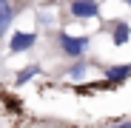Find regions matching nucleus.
Segmentation results:
<instances>
[{"mask_svg": "<svg viewBox=\"0 0 131 128\" xmlns=\"http://www.w3.org/2000/svg\"><path fill=\"white\" fill-rule=\"evenodd\" d=\"M89 46H91V37H71V34L60 31L54 37V43H51V49H54L51 54L66 57V60H80L85 51H89Z\"/></svg>", "mask_w": 131, "mask_h": 128, "instance_id": "1", "label": "nucleus"}, {"mask_svg": "<svg viewBox=\"0 0 131 128\" xmlns=\"http://www.w3.org/2000/svg\"><path fill=\"white\" fill-rule=\"evenodd\" d=\"M29 6V0H0V37L9 31V26L14 23V17Z\"/></svg>", "mask_w": 131, "mask_h": 128, "instance_id": "2", "label": "nucleus"}, {"mask_svg": "<svg viewBox=\"0 0 131 128\" xmlns=\"http://www.w3.org/2000/svg\"><path fill=\"white\" fill-rule=\"evenodd\" d=\"M69 11H71V17L91 20V17L100 14V3L97 0H69Z\"/></svg>", "mask_w": 131, "mask_h": 128, "instance_id": "3", "label": "nucleus"}, {"mask_svg": "<svg viewBox=\"0 0 131 128\" xmlns=\"http://www.w3.org/2000/svg\"><path fill=\"white\" fill-rule=\"evenodd\" d=\"M34 43H37V37H34L31 31H14V34H12V43H9V51H12V54L31 51Z\"/></svg>", "mask_w": 131, "mask_h": 128, "instance_id": "4", "label": "nucleus"}, {"mask_svg": "<svg viewBox=\"0 0 131 128\" xmlns=\"http://www.w3.org/2000/svg\"><path fill=\"white\" fill-rule=\"evenodd\" d=\"M108 34H111L114 46H125V43L131 40V26L125 23V20H111V23H108Z\"/></svg>", "mask_w": 131, "mask_h": 128, "instance_id": "5", "label": "nucleus"}, {"mask_svg": "<svg viewBox=\"0 0 131 128\" xmlns=\"http://www.w3.org/2000/svg\"><path fill=\"white\" fill-rule=\"evenodd\" d=\"M128 77H131V63H120V66H108V68H105V80L114 83V85L125 83Z\"/></svg>", "mask_w": 131, "mask_h": 128, "instance_id": "6", "label": "nucleus"}, {"mask_svg": "<svg viewBox=\"0 0 131 128\" xmlns=\"http://www.w3.org/2000/svg\"><path fill=\"white\" fill-rule=\"evenodd\" d=\"M66 71H69V77H71V80H80V77L85 74V63H74V66H69Z\"/></svg>", "mask_w": 131, "mask_h": 128, "instance_id": "7", "label": "nucleus"}, {"mask_svg": "<svg viewBox=\"0 0 131 128\" xmlns=\"http://www.w3.org/2000/svg\"><path fill=\"white\" fill-rule=\"evenodd\" d=\"M34 74H37V66H29V68H23V71L17 74V83H26V80H31Z\"/></svg>", "mask_w": 131, "mask_h": 128, "instance_id": "8", "label": "nucleus"}, {"mask_svg": "<svg viewBox=\"0 0 131 128\" xmlns=\"http://www.w3.org/2000/svg\"><path fill=\"white\" fill-rule=\"evenodd\" d=\"M111 128H131V120H123V122H117V125H111Z\"/></svg>", "mask_w": 131, "mask_h": 128, "instance_id": "9", "label": "nucleus"}, {"mask_svg": "<svg viewBox=\"0 0 131 128\" xmlns=\"http://www.w3.org/2000/svg\"><path fill=\"white\" fill-rule=\"evenodd\" d=\"M123 3H125V6H128V9H131V0H123Z\"/></svg>", "mask_w": 131, "mask_h": 128, "instance_id": "10", "label": "nucleus"}]
</instances>
